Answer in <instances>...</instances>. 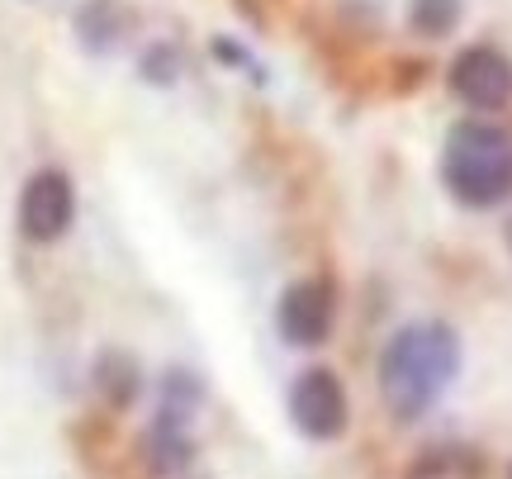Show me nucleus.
<instances>
[{"mask_svg":"<svg viewBox=\"0 0 512 479\" xmlns=\"http://www.w3.org/2000/svg\"><path fill=\"white\" fill-rule=\"evenodd\" d=\"M460 375V337L446 323H408L380 351V394L399 423H418Z\"/></svg>","mask_w":512,"mask_h":479,"instance_id":"1","label":"nucleus"},{"mask_svg":"<svg viewBox=\"0 0 512 479\" xmlns=\"http://www.w3.org/2000/svg\"><path fill=\"white\" fill-rule=\"evenodd\" d=\"M508 242H512V223H508Z\"/></svg>","mask_w":512,"mask_h":479,"instance_id":"14","label":"nucleus"},{"mask_svg":"<svg viewBox=\"0 0 512 479\" xmlns=\"http://www.w3.org/2000/svg\"><path fill=\"white\" fill-rule=\"evenodd\" d=\"M147 461H152V470H157V475H181L185 465L195 461L190 427L157 423V418H152V432H147Z\"/></svg>","mask_w":512,"mask_h":479,"instance_id":"9","label":"nucleus"},{"mask_svg":"<svg viewBox=\"0 0 512 479\" xmlns=\"http://www.w3.org/2000/svg\"><path fill=\"white\" fill-rule=\"evenodd\" d=\"M508 479H512V465H508Z\"/></svg>","mask_w":512,"mask_h":479,"instance_id":"15","label":"nucleus"},{"mask_svg":"<svg viewBox=\"0 0 512 479\" xmlns=\"http://www.w3.org/2000/svg\"><path fill=\"white\" fill-rule=\"evenodd\" d=\"M332 314H337V299H332L328 280H294L290 290L275 304V323H280V337L290 347H323L332 332Z\"/></svg>","mask_w":512,"mask_h":479,"instance_id":"6","label":"nucleus"},{"mask_svg":"<svg viewBox=\"0 0 512 479\" xmlns=\"http://www.w3.org/2000/svg\"><path fill=\"white\" fill-rule=\"evenodd\" d=\"M460 10H465V0H413L408 5V24L422 38H446L460 24Z\"/></svg>","mask_w":512,"mask_h":479,"instance_id":"11","label":"nucleus"},{"mask_svg":"<svg viewBox=\"0 0 512 479\" xmlns=\"http://www.w3.org/2000/svg\"><path fill=\"white\" fill-rule=\"evenodd\" d=\"M451 91L470 110H508L512 105V57L494 43H470L451 62Z\"/></svg>","mask_w":512,"mask_h":479,"instance_id":"5","label":"nucleus"},{"mask_svg":"<svg viewBox=\"0 0 512 479\" xmlns=\"http://www.w3.org/2000/svg\"><path fill=\"white\" fill-rule=\"evenodd\" d=\"M441 181L465 209H494L512 195V133L465 119L441 148Z\"/></svg>","mask_w":512,"mask_h":479,"instance_id":"2","label":"nucleus"},{"mask_svg":"<svg viewBox=\"0 0 512 479\" xmlns=\"http://www.w3.org/2000/svg\"><path fill=\"white\" fill-rule=\"evenodd\" d=\"M133 29V10L124 0H86L76 10V38L86 53H114Z\"/></svg>","mask_w":512,"mask_h":479,"instance_id":"7","label":"nucleus"},{"mask_svg":"<svg viewBox=\"0 0 512 479\" xmlns=\"http://www.w3.org/2000/svg\"><path fill=\"white\" fill-rule=\"evenodd\" d=\"M290 418L309 442H337L351 423L347 385L328 366H309L290 389Z\"/></svg>","mask_w":512,"mask_h":479,"instance_id":"3","label":"nucleus"},{"mask_svg":"<svg viewBox=\"0 0 512 479\" xmlns=\"http://www.w3.org/2000/svg\"><path fill=\"white\" fill-rule=\"evenodd\" d=\"M209 53L223 57L228 67H247V72H252V57H247V48H238L233 38H214V43H209Z\"/></svg>","mask_w":512,"mask_h":479,"instance_id":"13","label":"nucleus"},{"mask_svg":"<svg viewBox=\"0 0 512 479\" xmlns=\"http://www.w3.org/2000/svg\"><path fill=\"white\" fill-rule=\"evenodd\" d=\"M138 72H143L147 81H157V86H171V81L181 76L176 43H152V48H143V67H138Z\"/></svg>","mask_w":512,"mask_h":479,"instance_id":"12","label":"nucleus"},{"mask_svg":"<svg viewBox=\"0 0 512 479\" xmlns=\"http://www.w3.org/2000/svg\"><path fill=\"white\" fill-rule=\"evenodd\" d=\"M138 389H143V375L133 366V356L128 351H100V361H95V394L110 408H128L138 399Z\"/></svg>","mask_w":512,"mask_h":479,"instance_id":"8","label":"nucleus"},{"mask_svg":"<svg viewBox=\"0 0 512 479\" xmlns=\"http://www.w3.org/2000/svg\"><path fill=\"white\" fill-rule=\"evenodd\" d=\"M76 219V185L62 166L34 171L19 190V233L29 242H57Z\"/></svg>","mask_w":512,"mask_h":479,"instance_id":"4","label":"nucleus"},{"mask_svg":"<svg viewBox=\"0 0 512 479\" xmlns=\"http://www.w3.org/2000/svg\"><path fill=\"white\" fill-rule=\"evenodd\" d=\"M200 399H204V385L190 375V370H171L162 380V404H157V423H176V427H190L195 413H200Z\"/></svg>","mask_w":512,"mask_h":479,"instance_id":"10","label":"nucleus"}]
</instances>
